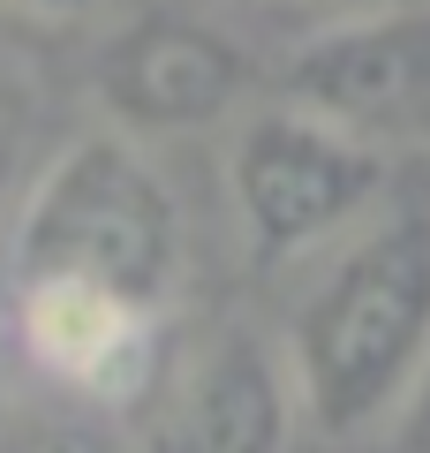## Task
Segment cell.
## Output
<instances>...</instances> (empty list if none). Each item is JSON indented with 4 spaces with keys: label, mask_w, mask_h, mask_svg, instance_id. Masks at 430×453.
I'll return each instance as SVG.
<instances>
[{
    "label": "cell",
    "mask_w": 430,
    "mask_h": 453,
    "mask_svg": "<svg viewBox=\"0 0 430 453\" xmlns=\"http://www.w3.org/2000/svg\"><path fill=\"white\" fill-rule=\"evenodd\" d=\"M280 363L295 416L325 438H370L400 423L430 363V211H378L310 265L287 310Z\"/></svg>",
    "instance_id": "6da1fadb"
},
{
    "label": "cell",
    "mask_w": 430,
    "mask_h": 453,
    "mask_svg": "<svg viewBox=\"0 0 430 453\" xmlns=\"http://www.w3.org/2000/svg\"><path fill=\"white\" fill-rule=\"evenodd\" d=\"M189 234L181 204L128 136H83L38 174L16 219V288H91L166 318Z\"/></svg>",
    "instance_id": "7a4b0ae2"
},
{
    "label": "cell",
    "mask_w": 430,
    "mask_h": 453,
    "mask_svg": "<svg viewBox=\"0 0 430 453\" xmlns=\"http://www.w3.org/2000/svg\"><path fill=\"white\" fill-rule=\"evenodd\" d=\"M393 189V159L295 106H257L227 144V196L257 265H318L370 226Z\"/></svg>",
    "instance_id": "3957f363"
},
{
    "label": "cell",
    "mask_w": 430,
    "mask_h": 453,
    "mask_svg": "<svg viewBox=\"0 0 430 453\" xmlns=\"http://www.w3.org/2000/svg\"><path fill=\"white\" fill-rule=\"evenodd\" d=\"M287 106L378 159L430 151V0H378L303 38L287 61Z\"/></svg>",
    "instance_id": "277c9868"
},
{
    "label": "cell",
    "mask_w": 430,
    "mask_h": 453,
    "mask_svg": "<svg viewBox=\"0 0 430 453\" xmlns=\"http://www.w3.org/2000/svg\"><path fill=\"white\" fill-rule=\"evenodd\" d=\"M250 61L227 31L189 16H143L106 38L98 53V106L113 113V136L151 144V136H196L242 106Z\"/></svg>",
    "instance_id": "5b68a950"
},
{
    "label": "cell",
    "mask_w": 430,
    "mask_h": 453,
    "mask_svg": "<svg viewBox=\"0 0 430 453\" xmlns=\"http://www.w3.org/2000/svg\"><path fill=\"white\" fill-rule=\"evenodd\" d=\"M295 386L265 333L219 325L151 386V453H287Z\"/></svg>",
    "instance_id": "8992f818"
},
{
    "label": "cell",
    "mask_w": 430,
    "mask_h": 453,
    "mask_svg": "<svg viewBox=\"0 0 430 453\" xmlns=\"http://www.w3.org/2000/svg\"><path fill=\"white\" fill-rule=\"evenodd\" d=\"M16 348L83 408H128L159 386V318L91 288H16Z\"/></svg>",
    "instance_id": "52a82bcc"
},
{
    "label": "cell",
    "mask_w": 430,
    "mask_h": 453,
    "mask_svg": "<svg viewBox=\"0 0 430 453\" xmlns=\"http://www.w3.org/2000/svg\"><path fill=\"white\" fill-rule=\"evenodd\" d=\"M106 0H0V16H16V23H83Z\"/></svg>",
    "instance_id": "ba28073f"
},
{
    "label": "cell",
    "mask_w": 430,
    "mask_h": 453,
    "mask_svg": "<svg viewBox=\"0 0 430 453\" xmlns=\"http://www.w3.org/2000/svg\"><path fill=\"white\" fill-rule=\"evenodd\" d=\"M393 431H400V453H430V363H423V378H415V393H408Z\"/></svg>",
    "instance_id": "9c48e42d"
},
{
    "label": "cell",
    "mask_w": 430,
    "mask_h": 453,
    "mask_svg": "<svg viewBox=\"0 0 430 453\" xmlns=\"http://www.w3.org/2000/svg\"><path fill=\"white\" fill-rule=\"evenodd\" d=\"M8 144H16V98L0 91V159H8Z\"/></svg>",
    "instance_id": "30bf717a"
},
{
    "label": "cell",
    "mask_w": 430,
    "mask_h": 453,
    "mask_svg": "<svg viewBox=\"0 0 430 453\" xmlns=\"http://www.w3.org/2000/svg\"><path fill=\"white\" fill-rule=\"evenodd\" d=\"M46 453H91V446H83V438H61V446H46Z\"/></svg>",
    "instance_id": "8fae6325"
},
{
    "label": "cell",
    "mask_w": 430,
    "mask_h": 453,
    "mask_svg": "<svg viewBox=\"0 0 430 453\" xmlns=\"http://www.w3.org/2000/svg\"><path fill=\"white\" fill-rule=\"evenodd\" d=\"M370 8H378V0H370Z\"/></svg>",
    "instance_id": "7c38bea8"
}]
</instances>
